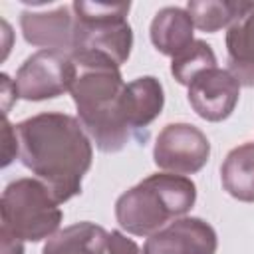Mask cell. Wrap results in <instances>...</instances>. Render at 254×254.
I'll use <instances>...</instances> for the list:
<instances>
[{"mask_svg": "<svg viewBox=\"0 0 254 254\" xmlns=\"http://www.w3.org/2000/svg\"><path fill=\"white\" fill-rule=\"evenodd\" d=\"M20 163L64 204L81 192L93 163V145L77 117L60 111L32 115L16 125Z\"/></svg>", "mask_w": 254, "mask_h": 254, "instance_id": "6da1fadb", "label": "cell"}, {"mask_svg": "<svg viewBox=\"0 0 254 254\" xmlns=\"http://www.w3.org/2000/svg\"><path fill=\"white\" fill-rule=\"evenodd\" d=\"M2 228L24 242L52 238L64 212L50 189L36 177H22L6 185L0 198Z\"/></svg>", "mask_w": 254, "mask_h": 254, "instance_id": "5b68a950", "label": "cell"}, {"mask_svg": "<svg viewBox=\"0 0 254 254\" xmlns=\"http://www.w3.org/2000/svg\"><path fill=\"white\" fill-rule=\"evenodd\" d=\"M228 71L244 87H254V2L228 28L226 38Z\"/></svg>", "mask_w": 254, "mask_h": 254, "instance_id": "4fadbf2b", "label": "cell"}, {"mask_svg": "<svg viewBox=\"0 0 254 254\" xmlns=\"http://www.w3.org/2000/svg\"><path fill=\"white\" fill-rule=\"evenodd\" d=\"M109 232L89 220L60 228L42 248V254H105Z\"/></svg>", "mask_w": 254, "mask_h": 254, "instance_id": "5bb4252c", "label": "cell"}, {"mask_svg": "<svg viewBox=\"0 0 254 254\" xmlns=\"http://www.w3.org/2000/svg\"><path fill=\"white\" fill-rule=\"evenodd\" d=\"M125 81L115 65H77L69 89L77 121L101 153H119L133 137L123 111Z\"/></svg>", "mask_w": 254, "mask_h": 254, "instance_id": "7a4b0ae2", "label": "cell"}, {"mask_svg": "<svg viewBox=\"0 0 254 254\" xmlns=\"http://www.w3.org/2000/svg\"><path fill=\"white\" fill-rule=\"evenodd\" d=\"M77 77V65L65 52L38 50L18 67L14 83L20 99L46 101L71 89Z\"/></svg>", "mask_w": 254, "mask_h": 254, "instance_id": "8992f818", "label": "cell"}, {"mask_svg": "<svg viewBox=\"0 0 254 254\" xmlns=\"http://www.w3.org/2000/svg\"><path fill=\"white\" fill-rule=\"evenodd\" d=\"M222 189L240 202H254V141L228 151L220 165Z\"/></svg>", "mask_w": 254, "mask_h": 254, "instance_id": "9a60e30c", "label": "cell"}, {"mask_svg": "<svg viewBox=\"0 0 254 254\" xmlns=\"http://www.w3.org/2000/svg\"><path fill=\"white\" fill-rule=\"evenodd\" d=\"M210 157L208 137L192 123L165 125L153 147V161L163 173L194 175Z\"/></svg>", "mask_w": 254, "mask_h": 254, "instance_id": "52a82bcc", "label": "cell"}, {"mask_svg": "<svg viewBox=\"0 0 254 254\" xmlns=\"http://www.w3.org/2000/svg\"><path fill=\"white\" fill-rule=\"evenodd\" d=\"M149 36L155 50L173 60L194 42V24L187 8L165 6L153 16Z\"/></svg>", "mask_w": 254, "mask_h": 254, "instance_id": "7c38bea8", "label": "cell"}, {"mask_svg": "<svg viewBox=\"0 0 254 254\" xmlns=\"http://www.w3.org/2000/svg\"><path fill=\"white\" fill-rule=\"evenodd\" d=\"M216 67V56L210 44L204 40H194L187 50L171 60V75L181 85H190V81L202 71Z\"/></svg>", "mask_w": 254, "mask_h": 254, "instance_id": "e0dca14e", "label": "cell"}, {"mask_svg": "<svg viewBox=\"0 0 254 254\" xmlns=\"http://www.w3.org/2000/svg\"><path fill=\"white\" fill-rule=\"evenodd\" d=\"M163 107H165V91H163V83L155 75H141L125 83L123 111L133 137H137L139 141H141L139 133L143 129L147 131V127L161 115Z\"/></svg>", "mask_w": 254, "mask_h": 254, "instance_id": "8fae6325", "label": "cell"}, {"mask_svg": "<svg viewBox=\"0 0 254 254\" xmlns=\"http://www.w3.org/2000/svg\"><path fill=\"white\" fill-rule=\"evenodd\" d=\"M240 97L238 79L222 67H210L196 75L187 91V99L192 111L210 123L224 121L236 109Z\"/></svg>", "mask_w": 254, "mask_h": 254, "instance_id": "ba28073f", "label": "cell"}, {"mask_svg": "<svg viewBox=\"0 0 254 254\" xmlns=\"http://www.w3.org/2000/svg\"><path fill=\"white\" fill-rule=\"evenodd\" d=\"M216 230L198 216H181L147 236L143 254H214Z\"/></svg>", "mask_w": 254, "mask_h": 254, "instance_id": "9c48e42d", "label": "cell"}, {"mask_svg": "<svg viewBox=\"0 0 254 254\" xmlns=\"http://www.w3.org/2000/svg\"><path fill=\"white\" fill-rule=\"evenodd\" d=\"M194 202L196 185L190 177L153 173L119 194L115 218L127 234L151 236L175 218L185 216Z\"/></svg>", "mask_w": 254, "mask_h": 254, "instance_id": "3957f363", "label": "cell"}, {"mask_svg": "<svg viewBox=\"0 0 254 254\" xmlns=\"http://www.w3.org/2000/svg\"><path fill=\"white\" fill-rule=\"evenodd\" d=\"M129 2H85L75 0L71 60L75 65L121 67L133 48V30L127 22Z\"/></svg>", "mask_w": 254, "mask_h": 254, "instance_id": "277c9868", "label": "cell"}, {"mask_svg": "<svg viewBox=\"0 0 254 254\" xmlns=\"http://www.w3.org/2000/svg\"><path fill=\"white\" fill-rule=\"evenodd\" d=\"M0 242H2V254H24V240L16 238L4 228H0Z\"/></svg>", "mask_w": 254, "mask_h": 254, "instance_id": "44dd1931", "label": "cell"}, {"mask_svg": "<svg viewBox=\"0 0 254 254\" xmlns=\"http://www.w3.org/2000/svg\"><path fill=\"white\" fill-rule=\"evenodd\" d=\"M250 2L242 0H189L187 12L194 28L214 34L222 28H230L246 10Z\"/></svg>", "mask_w": 254, "mask_h": 254, "instance_id": "2e32d148", "label": "cell"}, {"mask_svg": "<svg viewBox=\"0 0 254 254\" xmlns=\"http://www.w3.org/2000/svg\"><path fill=\"white\" fill-rule=\"evenodd\" d=\"M20 153V143L16 135V127L8 121V117L2 119V167H8Z\"/></svg>", "mask_w": 254, "mask_h": 254, "instance_id": "ac0fdd59", "label": "cell"}, {"mask_svg": "<svg viewBox=\"0 0 254 254\" xmlns=\"http://www.w3.org/2000/svg\"><path fill=\"white\" fill-rule=\"evenodd\" d=\"M22 36L30 46L56 52H71L73 46V12L71 6H58L54 10H24L20 14Z\"/></svg>", "mask_w": 254, "mask_h": 254, "instance_id": "30bf717a", "label": "cell"}, {"mask_svg": "<svg viewBox=\"0 0 254 254\" xmlns=\"http://www.w3.org/2000/svg\"><path fill=\"white\" fill-rule=\"evenodd\" d=\"M0 83H2V115L8 117V111L12 107V103L20 97L14 79H10L8 73H0Z\"/></svg>", "mask_w": 254, "mask_h": 254, "instance_id": "ffe728a7", "label": "cell"}, {"mask_svg": "<svg viewBox=\"0 0 254 254\" xmlns=\"http://www.w3.org/2000/svg\"><path fill=\"white\" fill-rule=\"evenodd\" d=\"M107 252L109 254H143L139 244L133 238H129L127 234H123L121 230H111L109 232Z\"/></svg>", "mask_w": 254, "mask_h": 254, "instance_id": "d6986e66", "label": "cell"}]
</instances>
